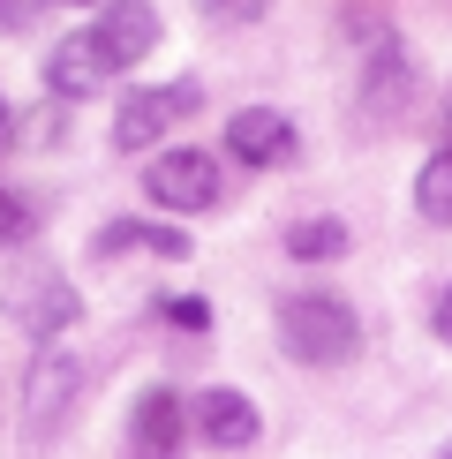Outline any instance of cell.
<instances>
[{"label":"cell","instance_id":"5bb4252c","mask_svg":"<svg viewBox=\"0 0 452 459\" xmlns=\"http://www.w3.org/2000/svg\"><path fill=\"white\" fill-rule=\"evenodd\" d=\"M414 212H422L430 226H452V143L414 174Z\"/></svg>","mask_w":452,"mask_h":459},{"label":"cell","instance_id":"6da1fadb","mask_svg":"<svg viewBox=\"0 0 452 459\" xmlns=\"http://www.w3.org/2000/svg\"><path fill=\"white\" fill-rule=\"evenodd\" d=\"M279 339H287L294 361H309V369H332V361L354 354V339H362V324L339 294H287L279 301Z\"/></svg>","mask_w":452,"mask_h":459},{"label":"cell","instance_id":"44dd1931","mask_svg":"<svg viewBox=\"0 0 452 459\" xmlns=\"http://www.w3.org/2000/svg\"><path fill=\"white\" fill-rule=\"evenodd\" d=\"M438 459H452V437H445V452H438Z\"/></svg>","mask_w":452,"mask_h":459},{"label":"cell","instance_id":"4fadbf2b","mask_svg":"<svg viewBox=\"0 0 452 459\" xmlns=\"http://www.w3.org/2000/svg\"><path fill=\"white\" fill-rule=\"evenodd\" d=\"M287 256H301V264L347 256V219H301V226H287Z\"/></svg>","mask_w":452,"mask_h":459},{"label":"cell","instance_id":"5b68a950","mask_svg":"<svg viewBox=\"0 0 452 459\" xmlns=\"http://www.w3.org/2000/svg\"><path fill=\"white\" fill-rule=\"evenodd\" d=\"M91 46H99L106 75L136 68L143 53L159 46V15H151V0H106V8H99V23H91Z\"/></svg>","mask_w":452,"mask_h":459},{"label":"cell","instance_id":"30bf717a","mask_svg":"<svg viewBox=\"0 0 452 459\" xmlns=\"http://www.w3.org/2000/svg\"><path fill=\"white\" fill-rule=\"evenodd\" d=\"M99 83H106V61H99V46H91V30H68L61 46L46 53V91L53 99H91Z\"/></svg>","mask_w":452,"mask_h":459},{"label":"cell","instance_id":"9c48e42d","mask_svg":"<svg viewBox=\"0 0 452 459\" xmlns=\"http://www.w3.org/2000/svg\"><path fill=\"white\" fill-rule=\"evenodd\" d=\"M128 437H136V452H151V459H174V445L188 437V407H181V392L151 385V392L136 399V414H128Z\"/></svg>","mask_w":452,"mask_h":459},{"label":"cell","instance_id":"8992f818","mask_svg":"<svg viewBox=\"0 0 452 459\" xmlns=\"http://www.w3.org/2000/svg\"><path fill=\"white\" fill-rule=\"evenodd\" d=\"M188 429H196L212 452H249L264 422H256L249 392H234V385H212V392H196V399H188Z\"/></svg>","mask_w":452,"mask_h":459},{"label":"cell","instance_id":"7a4b0ae2","mask_svg":"<svg viewBox=\"0 0 452 459\" xmlns=\"http://www.w3.org/2000/svg\"><path fill=\"white\" fill-rule=\"evenodd\" d=\"M75 392H83V361H75V354L46 347L30 361V377H23V437H30V445L61 437V422L75 414Z\"/></svg>","mask_w":452,"mask_h":459},{"label":"cell","instance_id":"8fae6325","mask_svg":"<svg viewBox=\"0 0 452 459\" xmlns=\"http://www.w3.org/2000/svg\"><path fill=\"white\" fill-rule=\"evenodd\" d=\"M128 248H151V256H166V264H181L188 256V234H174V226H143V219H106L99 234H91V256H128Z\"/></svg>","mask_w":452,"mask_h":459},{"label":"cell","instance_id":"2e32d148","mask_svg":"<svg viewBox=\"0 0 452 459\" xmlns=\"http://www.w3.org/2000/svg\"><path fill=\"white\" fill-rule=\"evenodd\" d=\"M204 15H212V23H256L264 8H272V0H196Z\"/></svg>","mask_w":452,"mask_h":459},{"label":"cell","instance_id":"3957f363","mask_svg":"<svg viewBox=\"0 0 452 459\" xmlns=\"http://www.w3.org/2000/svg\"><path fill=\"white\" fill-rule=\"evenodd\" d=\"M143 196L159 212H212L219 204V159L212 151H159L143 166Z\"/></svg>","mask_w":452,"mask_h":459},{"label":"cell","instance_id":"7402d4cb","mask_svg":"<svg viewBox=\"0 0 452 459\" xmlns=\"http://www.w3.org/2000/svg\"><path fill=\"white\" fill-rule=\"evenodd\" d=\"M75 8H91V0H75Z\"/></svg>","mask_w":452,"mask_h":459},{"label":"cell","instance_id":"ac0fdd59","mask_svg":"<svg viewBox=\"0 0 452 459\" xmlns=\"http://www.w3.org/2000/svg\"><path fill=\"white\" fill-rule=\"evenodd\" d=\"M46 0H0V30H30Z\"/></svg>","mask_w":452,"mask_h":459},{"label":"cell","instance_id":"9a60e30c","mask_svg":"<svg viewBox=\"0 0 452 459\" xmlns=\"http://www.w3.org/2000/svg\"><path fill=\"white\" fill-rule=\"evenodd\" d=\"M0 241H30V204L15 188H0Z\"/></svg>","mask_w":452,"mask_h":459},{"label":"cell","instance_id":"ffe728a7","mask_svg":"<svg viewBox=\"0 0 452 459\" xmlns=\"http://www.w3.org/2000/svg\"><path fill=\"white\" fill-rule=\"evenodd\" d=\"M0 136H8V99H0Z\"/></svg>","mask_w":452,"mask_h":459},{"label":"cell","instance_id":"277c9868","mask_svg":"<svg viewBox=\"0 0 452 459\" xmlns=\"http://www.w3.org/2000/svg\"><path fill=\"white\" fill-rule=\"evenodd\" d=\"M204 106V91L196 83H159V91H128V106H121V121H113V143L121 151H151L166 136L174 121H188V113Z\"/></svg>","mask_w":452,"mask_h":459},{"label":"cell","instance_id":"e0dca14e","mask_svg":"<svg viewBox=\"0 0 452 459\" xmlns=\"http://www.w3.org/2000/svg\"><path fill=\"white\" fill-rule=\"evenodd\" d=\"M166 309V324H181V332H204V324H212V309H204L196 294H174V301H159Z\"/></svg>","mask_w":452,"mask_h":459},{"label":"cell","instance_id":"603a6c76","mask_svg":"<svg viewBox=\"0 0 452 459\" xmlns=\"http://www.w3.org/2000/svg\"><path fill=\"white\" fill-rule=\"evenodd\" d=\"M445 128H452V113H445Z\"/></svg>","mask_w":452,"mask_h":459},{"label":"cell","instance_id":"d6986e66","mask_svg":"<svg viewBox=\"0 0 452 459\" xmlns=\"http://www.w3.org/2000/svg\"><path fill=\"white\" fill-rule=\"evenodd\" d=\"M430 324H438V339H445V347H452V286H445V294H438V309H430Z\"/></svg>","mask_w":452,"mask_h":459},{"label":"cell","instance_id":"ba28073f","mask_svg":"<svg viewBox=\"0 0 452 459\" xmlns=\"http://www.w3.org/2000/svg\"><path fill=\"white\" fill-rule=\"evenodd\" d=\"M226 151L241 166H279L294 151V121L272 106H241V113H226Z\"/></svg>","mask_w":452,"mask_h":459},{"label":"cell","instance_id":"52a82bcc","mask_svg":"<svg viewBox=\"0 0 452 459\" xmlns=\"http://www.w3.org/2000/svg\"><path fill=\"white\" fill-rule=\"evenodd\" d=\"M8 316L23 324L30 339H61L75 316H83V301H75V286L68 279H53V272H30V279H15V294H8Z\"/></svg>","mask_w":452,"mask_h":459},{"label":"cell","instance_id":"cb8c5ba5","mask_svg":"<svg viewBox=\"0 0 452 459\" xmlns=\"http://www.w3.org/2000/svg\"><path fill=\"white\" fill-rule=\"evenodd\" d=\"M143 459H151V452H143Z\"/></svg>","mask_w":452,"mask_h":459},{"label":"cell","instance_id":"7c38bea8","mask_svg":"<svg viewBox=\"0 0 452 459\" xmlns=\"http://www.w3.org/2000/svg\"><path fill=\"white\" fill-rule=\"evenodd\" d=\"M400 99H407V53L392 46V38H377L369 75H362V106H369V113H392Z\"/></svg>","mask_w":452,"mask_h":459}]
</instances>
